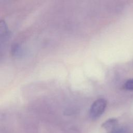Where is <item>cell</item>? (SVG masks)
Instances as JSON below:
<instances>
[{
    "label": "cell",
    "mask_w": 133,
    "mask_h": 133,
    "mask_svg": "<svg viewBox=\"0 0 133 133\" xmlns=\"http://www.w3.org/2000/svg\"><path fill=\"white\" fill-rule=\"evenodd\" d=\"M125 89L128 90H133V79L127 81L124 85Z\"/></svg>",
    "instance_id": "3"
},
{
    "label": "cell",
    "mask_w": 133,
    "mask_h": 133,
    "mask_svg": "<svg viewBox=\"0 0 133 133\" xmlns=\"http://www.w3.org/2000/svg\"><path fill=\"white\" fill-rule=\"evenodd\" d=\"M118 125V121L117 119L114 118H110L104 122L102 125V127L104 128L105 130L110 132L115 128H116Z\"/></svg>",
    "instance_id": "2"
},
{
    "label": "cell",
    "mask_w": 133,
    "mask_h": 133,
    "mask_svg": "<svg viewBox=\"0 0 133 133\" xmlns=\"http://www.w3.org/2000/svg\"><path fill=\"white\" fill-rule=\"evenodd\" d=\"M107 105V101L100 98L95 101L90 109V115L92 118H97L104 112Z\"/></svg>",
    "instance_id": "1"
},
{
    "label": "cell",
    "mask_w": 133,
    "mask_h": 133,
    "mask_svg": "<svg viewBox=\"0 0 133 133\" xmlns=\"http://www.w3.org/2000/svg\"><path fill=\"white\" fill-rule=\"evenodd\" d=\"M109 133H125V130L123 128L119 127L118 126H117Z\"/></svg>",
    "instance_id": "4"
}]
</instances>
